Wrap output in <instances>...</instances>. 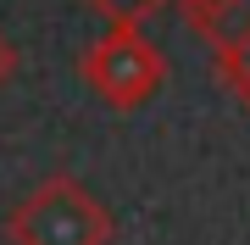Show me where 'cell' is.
<instances>
[{
    "label": "cell",
    "instance_id": "cell-1",
    "mask_svg": "<svg viewBox=\"0 0 250 245\" xmlns=\"http://www.w3.org/2000/svg\"><path fill=\"white\" fill-rule=\"evenodd\" d=\"M6 240L11 245H111L117 218L83 178L50 173L6 212Z\"/></svg>",
    "mask_w": 250,
    "mask_h": 245
},
{
    "label": "cell",
    "instance_id": "cell-2",
    "mask_svg": "<svg viewBox=\"0 0 250 245\" xmlns=\"http://www.w3.org/2000/svg\"><path fill=\"white\" fill-rule=\"evenodd\" d=\"M78 78L111 111H139L167 84V56L139 22H106V34L78 56Z\"/></svg>",
    "mask_w": 250,
    "mask_h": 245
},
{
    "label": "cell",
    "instance_id": "cell-3",
    "mask_svg": "<svg viewBox=\"0 0 250 245\" xmlns=\"http://www.w3.org/2000/svg\"><path fill=\"white\" fill-rule=\"evenodd\" d=\"M206 45L217 56V73L233 95H239V106L250 111V17H228L217 22L211 34H206Z\"/></svg>",
    "mask_w": 250,
    "mask_h": 245
},
{
    "label": "cell",
    "instance_id": "cell-4",
    "mask_svg": "<svg viewBox=\"0 0 250 245\" xmlns=\"http://www.w3.org/2000/svg\"><path fill=\"white\" fill-rule=\"evenodd\" d=\"M83 6L95 11V17H106V22H150V17H161V11H172L178 0H83Z\"/></svg>",
    "mask_w": 250,
    "mask_h": 245
},
{
    "label": "cell",
    "instance_id": "cell-5",
    "mask_svg": "<svg viewBox=\"0 0 250 245\" xmlns=\"http://www.w3.org/2000/svg\"><path fill=\"white\" fill-rule=\"evenodd\" d=\"M178 6H184L189 28H195V34L206 39V28H211V22H217V17H223V11H228V0H178Z\"/></svg>",
    "mask_w": 250,
    "mask_h": 245
},
{
    "label": "cell",
    "instance_id": "cell-6",
    "mask_svg": "<svg viewBox=\"0 0 250 245\" xmlns=\"http://www.w3.org/2000/svg\"><path fill=\"white\" fill-rule=\"evenodd\" d=\"M17 67H22V50H17V39L0 28V89H6L11 78H17Z\"/></svg>",
    "mask_w": 250,
    "mask_h": 245
},
{
    "label": "cell",
    "instance_id": "cell-7",
    "mask_svg": "<svg viewBox=\"0 0 250 245\" xmlns=\"http://www.w3.org/2000/svg\"><path fill=\"white\" fill-rule=\"evenodd\" d=\"M228 17H250V0H228V11H223L217 22H228ZM217 22H211V28H217ZM211 28H206V34H211Z\"/></svg>",
    "mask_w": 250,
    "mask_h": 245
}]
</instances>
